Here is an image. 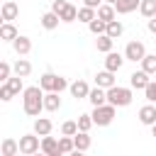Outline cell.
I'll use <instances>...</instances> for the list:
<instances>
[{
    "mask_svg": "<svg viewBox=\"0 0 156 156\" xmlns=\"http://www.w3.org/2000/svg\"><path fill=\"white\" fill-rule=\"evenodd\" d=\"M88 100H90V105H93V107H100V105H105V102H107V90H105V88H100V85H95V88H90Z\"/></svg>",
    "mask_w": 156,
    "mask_h": 156,
    "instance_id": "cell-14",
    "label": "cell"
},
{
    "mask_svg": "<svg viewBox=\"0 0 156 156\" xmlns=\"http://www.w3.org/2000/svg\"><path fill=\"white\" fill-rule=\"evenodd\" d=\"M132 90H134V88L112 85V88H107V102L115 105V107H127V105H132V100H134V93H132Z\"/></svg>",
    "mask_w": 156,
    "mask_h": 156,
    "instance_id": "cell-2",
    "label": "cell"
},
{
    "mask_svg": "<svg viewBox=\"0 0 156 156\" xmlns=\"http://www.w3.org/2000/svg\"><path fill=\"white\" fill-rule=\"evenodd\" d=\"M58 144H61V151H63V156H68V154L76 149V144H73V136H58Z\"/></svg>",
    "mask_w": 156,
    "mask_h": 156,
    "instance_id": "cell-36",
    "label": "cell"
},
{
    "mask_svg": "<svg viewBox=\"0 0 156 156\" xmlns=\"http://www.w3.org/2000/svg\"><path fill=\"white\" fill-rule=\"evenodd\" d=\"M73 144H76V149L88 151V149H90V144H93V139H90V134H88V132H78V134L73 136Z\"/></svg>",
    "mask_w": 156,
    "mask_h": 156,
    "instance_id": "cell-25",
    "label": "cell"
},
{
    "mask_svg": "<svg viewBox=\"0 0 156 156\" xmlns=\"http://www.w3.org/2000/svg\"><path fill=\"white\" fill-rule=\"evenodd\" d=\"M0 15H2V22H12V20H17V15H20V5H17L15 0H5L2 7H0Z\"/></svg>",
    "mask_w": 156,
    "mask_h": 156,
    "instance_id": "cell-8",
    "label": "cell"
},
{
    "mask_svg": "<svg viewBox=\"0 0 156 156\" xmlns=\"http://www.w3.org/2000/svg\"><path fill=\"white\" fill-rule=\"evenodd\" d=\"M66 5H68V2H66V0H54V2H51V10H54V12H56V15H61V12H63V7H66Z\"/></svg>",
    "mask_w": 156,
    "mask_h": 156,
    "instance_id": "cell-39",
    "label": "cell"
},
{
    "mask_svg": "<svg viewBox=\"0 0 156 156\" xmlns=\"http://www.w3.org/2000/svg\"><path fill=\"white\" fill-rule=\"evenodd\" d=\"M115 105H110V102H105V105H100V107H93V122L98 124V127H107V124H112V119H115Z\"/></svg>",
    "mask_w": 156,
    "mask_h": 156,
    "instance_id": "cell-4",
    "label": "cell"
},
{
    "mask_svg": "<svg viewBox=\"0 0 156 156\" xmlns=\"http://www.w3.org/2000/svg\"><path fill=\"white\" fill-rule=\"evenodd\" d=\"M141 71H146L149 76L156 73V54H146V56L141 58Z\"/></svg>",
    "mask_w": 156,
    "mask_h": 156,
    "instance_id": "cell-27",
    "label": "cell"
},
{
    "mask_svg": "<svg viewBox=\"0 0 156 156\" xmlns=\"http://www.w3.org/2000/svg\"><path fill=\"white\" fill-rule=\"evenodd\" d=\"M105 2H110V5H117V0H105Z\"/></svg>",
    "mask_w": 156,
    "mask_h": 156,
    "instance_id": "cell-44",
    "label": "cell"
},
{
    "mask_svg": "<svg viewBox=\"0 0 156 156\" xmlns=\"http://www.w3.org/2000/svg\"><path fill=\"white\" fill-rule=\"evenodd\" d=\"M149 83H151V78H149L146 71H134L129 76V88H134V90H144Z\"/></svg>",
    "mask_w": 156,
    "mask_h": 156,
    "instance_id": "cell-10",
    "label": "cell"
},
{
    "mask_svg": "<svg viewBox=\"0 0 156 156\" xmlns=\"http://www.w3.org/2000/svg\"><path fill=\"white\" fill-rule=\"evenodd\" d=\"M78 132H90V127L95 124L93 122V115H78Z\"/></svg>",
    "mask_w": 156,
    "mask_h": 156,
    "instance_id": "cell-33",
    "label": "cell"
},
{
    "mask_svg": "<svg viewBox=\"0 0 156 156\" xmlns=\"http://www.w3.org/2000/svg\"><path fill=\"white\" fill-rule=\"evenodd\" d=\"M39 85L44 93H61L66 88H71V83L63 78V76H56V73H44L39 78Z\"/></svg>",
    "mask_w": 156,
    "mask_h": 156,
    "instance_id": "cell-3",
    "label": "cell"
},
{
    "mask_svg": "<svg viewBox=\"0 0 156 156\" xmlns=\"http://www.w3.org/2000/svg\"><path fill=\"white\" fill-rule=\"evenodd\" d=\"M51 129H54L51 119H46V117H37V119H34V134H39V136H49Z\"/></svg>",
    "mask_w": 156,
    "mask_h": 156,
    "instance_id": "cell-17",
    "label": "cell"
},
{
    "mask_svg": "<svg viewBox=\"0 0 156 156\" xmlns=\"http://www.w3.org/2000/svg\"><path fill=\"white\" fill-rule=\"evenodd\" d=\"M102 2H105V0H83V5H88V7H95V10H98Z\"/></svg>",
    "mask_w": 156,
    "mask_h": 156,
    "instance_id": "cell-40",
    "label": "cell"
},
{
    "mask_svg": "<svg viewBox=\"0 0 156 156\" xmlns=\"http://www.w3.org/2000/svg\"><path fill=\"white\" fill-rule=\"evenodd\" d=\"M61 93H46L44 95V110L46 112H56V110H61V98H58Z\"/></svg>",
    "mask_w": 156,
    "mask_h": 156,
    "instance_id": "cell-21",
    "label": "cell"
},
{
    "mask_svg": "<svg viewBox=\"0 0 156 156\" xmlns=\"http://www.w3.org/2000/svg\"><path fill=\"white\" fill-rule=\"evenodd\" d=\"M98 17H100L102 22H112V20H117V10H115V5L102 2V5L98 7Z\"/></svg>",
    "mask_w": 156,
    "mask_h": 156,
    "instance_id": "cell-19",
    "label": "cell"
},
{
    "mask_svg": "<svg viewBox=\"0 0 156 156\" xmlns=\"http://www.w3.org/2000/svg\"><path fill=\"white\" fill-rule=\"evenodd\" d=\"M68 90H71V95H73L76 100H88V95H90V88H88L85 80H73Z\"/></svg>",
    "mask_w": 156,
    "mask_h": 156,
    "instance_id": "cell-13",
    "label": "cell"
},
{
    "mask_svg": "<svg viewBox=\"0 0 156 156\" xmlns=\"http://www.w3.org/2000/svg\"><path fill=\"white\" fill-rule=\"evenodd\" d=\"M12 95H15V93L10 90V85H7V83H0V100L7 102V100H12Z\"/></svg>",
    "mask_w": 156,
    "mask_h": 156,
    "instance_id": "cell-38",
    "label": "cell"
},
{
    "mask_svg": "<svg viewBox=\"0 0 156 156\" xmlns=\"http://www.w3.org/2000/svg\"><path fill=\"white\" fill-rule=\"evenodd\" d=\"M122 32H124V24H122L119 20H112V22H107V37L117 39V37H122Z\"/></svg>",
    "mask_w": 156,
    "mask_h": 156,
    "instance_id": "cell-31",
    "label": "cell"
},
{
    "mask_svg": "<svg viewBox=\"0 0 156 156\" xmlns=\"http://www.w3.org/2000/svg\"><path fill=\"white\" fill-rule=\"evenodd\" d=\"M144 56H146V46H144V41H136V39H134V41H129V44L124 46V58H127V61H134V63L139 61V63H141Z\"/></svg>",
    "mask_w": 156,
    "mask_h": 156,
    "instance_id": "cell-6",
    "label": "cell"
},
{
    "mask_svg": "<svg viewBox=\"0 0 156 156\" xmlns=\"http://www.w3.org/2000/svg\"><path fill=\"white\" fill-rule=\"evenodd\" d=\"M37 151H41V139H39V134H22L20 136V154L22 156H32V154H37Z\"/></svg>",
    "mask_w": 156,
    "mask_h": 156,
    "instance_id": "cell-5",
    "label": "cell"
},
{
    "mask_svg": "<svg viewBox=\"0 0 156 156\" xmlns=\"http://www.w3.org/2000/svg\"><path fill=\"white\" fill-rule=\"evenodd\" d=\"M12 49H15V54H17V56H27V54L32 51V39H29V37H24V34H20V37L12 41Z\"/></svg>",
    "mask_w": 156,
    "mask_h": 156,
    "instance_id": "cell-12",
    "label": "cell"
},
{
    "mask_svg": "<svg viewBox=\"0 0 156 156\" xmlns=\"http://www.w3.org/2000/svg\"><path fill=\"white\" fill-rule=\"evenodd\" d=\"M146 27H149V32H151V34H156V15H154V17L146 22Z\"/></svg>",
    "mask_w": 156,
    "mask_h": 156,
    "instance_id": "cell-41",
    "label": "cell"
},
{
    "mask_svg": "<svg viewBox=\"0 0 156 156\" xmlns=\"http://www.w3.org/2000/svg\"><path fill=\"white\" fill-rule=\"evenodd\" d=\"M151 134H154V136H156V124H154V127H151Z\"/></svg>",
    "mask_w": 156,
    "mask_h": 156,
    "instance_id": "cell-45",
    "label": "cell"
},
{
    "mask_svg": "<svg viewBox=\"0 0 156 156\" xmlns=\"http://www.w3.org/2000/svg\"><path fill=\"white\" fill-rule=\"evenodd\" d=\"M0 149H2V156H17L20 154V141H15L12 136H5Z\"/></svg>",
    "mask_w": 156,
    "mask_h": 156,
    "instance_id": "cell-23",
    "label": "cell"
},
{
    "mask_svg": "<svg viewBox=\"0 0 156 156\" xmlns=\"http://www.w3.org/2000/svg\"><path fill=\"white\" fill-rule=\"evenodd\" d=\"M12 71H15V76H20V78H27V76L32 73V63H29L27 58H17V61L12 63Z\"/></svg>",
    "mask_w": 156,
    "mask_h": 156,
    "instance_id": "cell-22",
    "label": "cell"
},
{
    "mask_svg": "<svg viewBox=\"0 0 156 156\" xmlns=\"http://www.w3.org/2000/svg\"><path fill=\"white\" fill-rule=\"evenodd\" d=\"M39 22H41V27H44V29H56V27H58V22H61V15H56L54 10H49V12H44V15H41V20H39Z\"/></svg>",
    "mask_w": 156,
    "mask_h": 156,
    "instance_id": "cell-20",
    "label": "cell"
},
{
    "mask_svg": "<svg viewBox=\"0 0 156 156\" xmlns=\"http://www.w3.org/2000/svg\"><path fill=\"white\" fill-rule=\"evenodd\" d=\"M112 44H115V39L107 37V34H100V37L95 39V46H98V51H102V54H110V51H112Z\"/></svg>",
    "mask_w": 156,
    "mask_h": 156,
    "instance_id": "cell-26",
    "label": "cell"
},
{
    "mask_svg": "<svg viewBox=\"0 0 156 156\" xmlns=\"http://www.w3.org/2000/svg\"><path fill=\"white\" fill-rule=\"evenodd\" d=\"M95 85H100V88H105V90H107V88H112V85H117V83H115V73H112V71H107V68H105V71H100V73L95 76Z\"/></svg>",
    "mask_w": 156,
    "mask_h": 156,
    "instance_id": "cell-16",
    "label": "cell"
},
{
    "mask_svg": "<svg viewBox=\"0 0 156 156\" xmlns=\"http://www.w3.org/2000/svg\"><path fill=\"white\" fill-rule=\"evenodd\" d=\"M12 66L7 63V61H0V83H7L10 78H12Z\"/></svg>",
    "mask_w": 156,
    "mask_h": 156,
    "instance_id": "cell-34",
    "label": "cell"
},
{
    "mask_svg": "<svg viewBox=\"0 0 156 156\" xmlns=\"http://www.w3.org/2000/svg\"><path fill=\"white\" fill-rule=\"evenodd\" d=\"M76 20H78V7L68 2L63 7V12H61V22H76Z\"/></svg>",
    "mask_w": 156,
    "mask_h": 156,
    "instance_id": "cell-29",
    "label": "cell"
},
{
    "mask_svg": "<svg viewBox=\"0 0 156 156\" xmlns=\"http://www.w3.org/2000/svg\"><path fill=\"white\" fill-rule=\"evenodd\" d=\"M32 156H46V154H44V151H37V154H32Z\"/></svg>",
    "mask_w": 156,
    "mask_h": 156,
    "instance_id": "cell-43",
    "label": "cell"
},
{
    "mask_svg": "<svg viewBox=\"0 0 156 156\" xmlns=\"http://www.w3.org/2000/svg\"><path fill=\"white\" fill-rule=\"evenodd\" d=\"M124 54H117V51H110L107 56H105V68L107 71H112V73H117L122 66H124Z\"/></svg>",
    "mask_w": 156,
    "mask_h": 156,
    "instance_id": "cell-9",
    "label": "cell"
},
{
    "mask_svg": "<svg viewBox=\"0 0 156 156\" xmlns=\"http://www.w3.org/2000/svg\"><path fill=\"white\" fill-rule=\"evenodd\" d=\"M139 12H141L146 20H151V17L156 15V0H141V5H139Z\"/></svg>",
    "mask_w": 156,
    "mask_h": 156,
    "instance_id": "cell-28",
    "label": "cell"
},
{
    "mask_svg": "<svg viewBox=\"0 0 156 156\" xmlns=\"http://www.w3.org/2000/svg\"><path fill=\"white\" fill-rule=\"evenodd\" d=\"M68 156H85V151H80V149H73Z\"/></svg>",
    "mask_w": 156,
    "mask_h": 156,
    "instance_id": "cell-42",
    "label": "cell"
},
{
    "mask_svg": "<svg viewBox=\"0 0 156 156\" xmlns=\"http://www.w3.org/2000/svg\"><path fill=\"white\" fill-rule=\"evenodd\" d=\"M44 90H41V85H29V88H24V93H22V110H24V115H29V117H39L41 115V110H44Z\"/></svg>",
    "mask_w": 156,
    "mask_h": 156,
    "instance_id": "cell-1",
    "label": "cell"
},
{
    "mask_svg": "<svg viewBox=\"0 0 156 156\" xmlns=\"http://www.w3.org/2000/svg\"><path fill=\"white\" fill-rule=\"evenodd\" d=\"M95 17H98V10H95V7H88V5L78 7V22H85V24H90Z\"/></svg>",
    "mask_w": 156,
    "mask_h": 156,
    "instance_id": "cell-24",
    "label": "cell"
},
{
    "mask_svg": "<svg viewBox=\"0 0 156 156\" xmlns=\"http://www.w3.org/2000/svg\"><path fill=\"white\" fill-rule=\"evenodd\" d=\"M17 37H20L17 27H15L12 22H2V27H0V39H2V41H10V44H12V41L17 39Z\"/></svg>",
    "mask_w": 156,
    "mask_h": 156,
    "instance_id": "cell-15",
    "label": "cell"
},
{
    "mask_svg": "<svg viewBox=\"0 0 156 156\" xmlns=\"http://www.w3.org/2000/svg\"><path fill=\"white\" fill-rule=\"evenodd\" d=\"M41 151L46 154V156H63V151H61V144H58V139L56 136H41Z\"/></svg>",
    "mask_w": 156,
    "mask_h": 156,
    "instance_id": "cell-7",
    "label": "cell"
},
{
    "mask_svg": "<svg viewBox=\"0 0 156 156\" xmlns=\"http://www.w3.org/2000/svg\"><path fill=\"white\" fill-rule=\"evenodd\" d=\"M139 122L141 124H146V127H154L156 124V105H144V107H139Z\"/></svg>",
    "mask_w": 156,
    "mask_h": 156,
    "instance_id": "cell-11",
    "label": "cell"
},
{
    "mask_svg": "<svg viewBox=\"0 0 156 156\" xmlns=\"http://www.w3.org/2000/svg\"><path fill=\"white\" fill-rule=\"evenodd\" d=\"M139 5H141V0H117L115 10H117V15H129V12L139 10Z\"/></svg>",
    "mask_w": 156,
    "mask_h": 156,
    "instance_id": "cell-18",
    "label": "cell"
},
{
    "mask_svg": "<svg viewBox=\"0 0 156 156\" xmlns=\"http://www.w3.org/2000/svg\"><path fill=\"white\" fill-rule=\"evenodd\" d=\"M88 29H90L95 37H100V34H107V22H102L100 17H95V20L88 24Z\"/></svg>",
    "mask_w": 156,
    "mask_h": 156,
    "instance_id": "cell-30",
    "label": "cell"
},
{
    "mask_svg": "<svg viewBox=\"0 0 156 156\" xmlns=\"http://www.w3.org/2000/svg\"><path fill=\"white\" fill-rule=\"evenodd\" d=\"M144 95H146V100H149L151 105H156V80H151V83L144 88Z\"/></svg>",
    "mask_w": 156,
    "mask_h": 156,
    "instance_id": "cell-37",
    "label": "cell"
},
{
    "mask_svg": "<svg viewBox=\"0 0 156 156\" xmlns=\"http://www.w3.org/2000/svg\"><path fill=\"white\" fill-rule=\"evenodd\" d=\"M61 134H63V136H76V134H78V122H76V119H66V122L61 124Z\"/></svg>",
    "mask_w": 156,
    "mask_h": 156,
    "instance_id": "cell-32",
    "label": "cell"
},
{
    "mask_svg": "<svg viewBox=\"0 0 156 156\" xmlns=\"http://www.w3.org/2000/svg\"><path fill=\"white\" fill-rule=\"evenodd\" d=\"M7 85H10V90H12L15 95L24 93V83H22V78H20V76H12V78L7 80Z\"/></svg>",
    "mask_w": 156,
    "mask_h": 156,
    "instance_id": "cell-35",
    "label": "cell"
}]
</instances>
